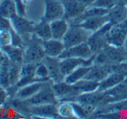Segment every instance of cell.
Instances as JSON below:
<instances>
[{
  "label": "cell",
  "instance_id": "obj_3",
  "mask_svg": "<svg viewBox=\"0 0 127 119\" xmlns=\"http://www.w3.org/2000/svg\"><path fill=\"white\" fill-rule=\"evenodd\" d=\"M25 102L29 105L59 104V101L53 89V82L51 80L43 82L39 92L35 96H33L31 98L25 100Z\"/></svg>",
  "mask_w": 127,
  "mask_h": 119
},
{
  "label": "cell",
  "instance_id": "obj_23",
  "mask_svg": "<svg viewBox=\"0 0 127 119\" xmlns=\"http://www.w3.org/2000/svg\"><path fill=\"white\" fill-rule=\"evenodd\" d=\"M0 49L3 54H6L11 62L24 64V49L23 48L15 47L13 45H9L6 47L0 48Z\"/></svg>",
  "mask_w": 127,
  "mask_h": 119
},
{
  "label": "cell",
  "instance_id": "obj_40",
  "mask_svg": "<svg viewBox=\"0 0 127 119\" xmlns=\"http://www.w3.org/2000/svg\"><path fill=\"white\" fill-rule=\"evenodd\" d=\"M112 1H113L115 3H119V2H121V1H126L127 2V0H112Z\"/></svg>",
  "mask_w": 127,
  "mask_h": 119
},
{
  "label": "cell",
  "instance_id": "obj_8",
  "mask_svg": "<svg viewBox=\"0 0 127 119\" xmlns=\"http://www.w3.org/2000/svg\"><path fill=\"white\" fill-rule=\"evenodd\" d=\"M65 9L62 0H44V13L42 20L51 23L64 18Z\"/></svg>",
  "mask_w": 127,
  "mask_h": 119
},
{
  "label": "cell",
  "instance_id": "obj_12",
  "mask_svg": "<svg viewBox=\"0 0 127 119\" xmlns=\"http://www.w3.org/2000/svg\"><path fill=\"white\" fill-rule=\"evenodd\" d=\"M58 104L30 105V118H60L57 111Z\"/></svg>",
  "mask_w": 127,
  "mask_h": 119
},
{
  "label": "cell",
  "instance_id": "obj_36",
  "mask_svg": "<svg viewBox=\"0 0 127 119\" xmlns=\"http://www.w3.org/2000/svg\"><path fill=\"white\" fill-rule=\"evenodd\" d=\"M11 29V20L8 17L0 16V30H10Z\"/></svg>",
  "mask_w": 127,
  "mask_h": 119
},
{
  "label": "cell",
  "instance_id": "obj_18",
  "mask_svg": "<svg viewBox=\"0 0 127 119\" xmlns=\"http://www.w3.org/2000/svg\"><path fill=\"white\" fill-rule=\"evenodd\" d=\"M10 20H11L13 29H15L22 36L34 33L35 24L32 23L31 21L26 19L24 17L17 15L14 17H12Z\"/></svg>",
  "mask_w": 127,
  "mask_h": 119
},
{
  "label": "cell",
  "instance_id": "obj_39",
  "mask_svg": "<svg viewBox=\"0 0 127 119\" xmlns=\"http://www.w3.org/2000/svg\"><path fill=\"white\" fill-rule=\"evenodd\" d=\"M22 1L24 2V4H25V5H28L29 3H30V2L32 1V0H22Z\"/></svg>",
  "mask_w": 127,
  "mask_h": 119
},
{
  "label": "cell",
  "instance_id": "obj_31",
  "mask_svg": "<svg viewBox=\"0 0 127 119\" xmlns=\"http://www.w3.org/2000/svg\"><path fill=\"white\" fill-rule=\"evenodd\" d=\"M35 76L36 80L40 81V82H45V81L50 80L49 69H48L47 66L44 64L43 61L37 64L36 68H35Z\"/></svg>",
  "mask_w": 127,
  "mask_h": 119
},
{
  "label": "cell",
  "instance_id": "obj_20",
  "mask_svg": "<svg viewBox=\"0 0 127 119\" xmlns=\"http://www.w3.org/2000/svg\"><path fill=\"white\" fill-rule=\"evenodd\" d=\"M42 83L43 82L36 81V82L30 83V84H27L25 86L18 87L14 98H17L18 100L22 101H25L31 98L33 96H35L39 92V90L41 89L42 86Z\"/></svg>",
  "mask_w": 127,
  "mask_h": 119
},
{
  "label": "cell",
  "instance_id": "obj_32",
  "mask_svg": "<svg viewBox=\"0 0 127 119\" xmlns=\"http://www.w3.org/2000/svg\"><path fill=\"white\" fill-rule=\"evenodd\" d=\"M12 44L10 30H0V48L6 47Z\"/></svg>",
  "mask_w": 127,
  "mask_h": 119
},
{
  "label": "cell",
  "instance_id": "obj_10",
  "mask_svg": "<svg viewBox=\"0 0 127 119\" xmlns=\"http://www.w3.org/2000/svg\"><path fill=\"white\" fill-rule=\"evenodd\" d=\"M127 36V20L114 24L107 35L108 44L116 47H122Z\"/></svg>",
  "mask_w": 127,
  "mask_h": 119
},
{
  "label": "cell",
  "instance_id": "obj_27",
  "mask_svg": "<svg viewBox=\"0 0 127 119\" xmlns=\"http://www.w3.org/2000/svg\"><path fill=\"white\" fill-rule=\"evenodd\" d=\"M75 86L78 88L80 93H88V92H96L99 90V82L94 80H91V79H83L81 80L78 81L75 83Z\"/></svg>",
  "mask_w": 127,
  "mask_h": 119
},
{
  "label": "cell",
  "instance_id": "obj_4",
  "mask_svg": "<svg viewBox=\"0 0 127 119\" xmlns=\"http://www.w3.org/2000/svg\"><path fill=\"white\" fill-rule=\"evenodd\" d=\"M91 35L92 33L90 31L82 28L80 25L70 24L67 34L62 39V42L66 48H68L83 42H87Z\"/></svg>",
  "mask_w": 127,
  "mask_h": 119
},
{
  "label": "cell",
  "instance_id": "obj_25",
  "mask_svg": "<svg viewBox=\"0 0 127 119\" xmlns=\"http://www.w3.org/2000/svg\"><path fill=\"white\" fill-rule=\"evenodd\" d=\"M10 60L7 57L6 54H3V59L2 65L0 67V86L7 89L10 86V78H9V71H10Z\"/></svg>",
  "mask_w": 127,
  "mask_h": 119
},
{
  "label": "cell",
  "instance_id": "obj_19",
  "mask_svg": "<svg viewBox=\"0 0 127 119\" xmlns=\"http://www.w3.org/2000/svg\"><path fill=\"white\" fill-rule=\"evenodd\" d=\"M108 22H110L108 14H105V15H98L94 16V17H91L84 20L81 24H78V25H80L82 28L90 31L91 33H94V32L100 29Z\"/></svg>",
  "mask_w": 127,
  "mask_h": 119
},
{
  "label": "cell",
  "instance_id": "obj_24",
  "mask_svg": "<svg viewBox=\"0 0 127 119\" xmlns=\"http://www.w3.org/2000/svg\"><path fill=\"white\" fill-rule=\"evenodd\" d=\"M91 67L92 66H81V67H79L78 68L74 70L72 72H70L68 75L66 76L64 81H66L67 83L71 85L75 84L78 81L85 79V77L87 76V74L88 73L89 70H90Z\"/></svg>",
  "mask_w": 127,
  "mask_h": 119
},
{
  "label": "cell",
  "instance_id": "obj_21",
  "mask_svg": "<svg viewBox=\"0 0 127 119\" xmlns=\"http://www.w3.org/2000/svg\"><path fill=\"white\" fill-rule=\"evenodd\" d=\"M126 78V77L124 74H122L120 72L113 69V71H112L105 79H104L103 80L99 82V87L98 91L105 92V91L114 87V86H117L118 84L122 82Z\"/></svg>",
  "mask_w": 127,
  "mask_h": 119
},
{
  "label": "cell",
  "instance_id": "obj_13",
  "mask_svg": "<svg viewBox=\"0 0 127 119\" xmlns=\"http://www.w3.org/2000/svg\"><path fill=\"white\" fill-rule=\"evenodd\" d=\"M94 55V53L91 50L87 42H83L79 45L74 46V47L66 48L63 51L59 59H63L67 57H74V58H81V59H90Z\"/></svg>",
  "mask_w": 127,
  "mask_h": 119
},
{
  "label": "cell",
  "instance_id": "obj_5",
  "mask_svg": "<svg viewBox=\"0 0 127 119\" xmlns=\"http://www.w3.org/2000/svg\"><path fill=\"white\" fill-rule=\"evenodd\" d=\"M53 89L55 94L60 102H74L80 95V91L75 85H71L66 81L53 83Z\"/></svg>",
  "mask_w": 127,
  "mask_h": 119
},
{
  "label": "cell",
  "instance_id": "obj_33",
  "mask_svg": "<svg viewBox=\"0 0 127 119\" xmlns=\"http://www.w3.org/2000/svg\"><path fill=\"white\" fill-rule=\"evenodd\" d=\"M10 32H11V37H12L11 45L15 46V47H17V48H21L24 49V47H25V44H24V39H23L22 35L19 33H17L15 29H13V28L10 29Z\"/></svg>",
  "mask_w": 127,
  "mask_h": 119
},
{
  "label": "cell",
  "instance_id": "obj_14",
  "mask_svg": "<svg viewBox=\"0 0 127 119\" xmlns=\"http://www.w3.org/2000/svg\"><path fill=\"white\" fill-rule=\"evenodd\" d=\"M113 67L114 66L94 63L85 79L100 82L113 71Z\"/></svg>",
  "mask_w": 127,
  "mask_h": 119
},
{
  "label": "cell",
  "instance_id": "obj_2",
  "mask_svg": "<svg viewBox=\"0 0 127 119\" xmlns=\"http://www.w3.org/2000/svg\"><path fill=\"white\" fill-rule=\"evenodd\" d=\"M45 57L46 54L42 48V40L33 34L24 48V64L40 63Z\"/></svg>",
  "mask_w": 127,
  "mask_h": 119
},
{
  "label": "cell",
  "instance_id": "obj_35",
  "mask_svg": "<svg viewBox=\"0 0 127 119\" xmlns=\"http://www.w3.org/2000/svg\"><path fill=\"white\" fill-rule=\"evenodd\" d=\"M15 3L16 10H17V13L18 16L21 17H25L26 13V5L24 3L22 0H14Z\"/></svg>",
  "mask_w": 127,
  "mask_h": 119
},
{
  "label": "cell",
  "instance_id": "obj_15",
  "mask_svg": "<svg viewBox=\"0 0 127 119\" xmlns=\"http://www.w3.org/2000/svg\"><path fill=\"white\" fill-rule=\"evenodd\" d=\"M49 72V79L53 83H59L64 81L65 76L62 74L60 68V59L59 58H52L46 56L42 60Z\"/></svg>",
  "mask_w": 127,
  "mask_h": 119
},
{
  "label": "cell",
  "instance_id": "obj_9",
  "mask_svg": "<svg viewBox=\"0 0 127 119\" xmlns=\"http://www.w3.org/2000/svg\"><path fill=\"white\" fill-rule=\"evenodd\" d=\"M105 104L103 106L109 104H112V103L122 102V101L127 100V77L122 82L118 84L114 87L105 91Z\"/></svg>",
  "mask_w": 127,
  "mask_h": 119
},
{
  "label": "cell",
  "instance_id": "obj_7",
  "mask_svg": "<svg viewBox=\"0 0 127 119\" xmlns=\"http://www.w3.org/2000/svg\"><path fill=\"white\" fill-rule=\"evenodd\" d=\"M65 9L64 18L67 21L74 19L86 9L92 6L94 0H62Z\"/></svg>",
  "mask_w": 127,
  "mask_h": 119
},
{
  "label": "cell",
  "instance_id": "obj_34",
  "mask_svg": "<svg viewBox=\"0 0 127 119\" xmlns=\"http://www.w3.org/2000/svg\"><path fill=\"white\" fill-rule=\"evenodd\" d=\"M114 4H115V3L112 0H94L92 6L109 10Z\"/></svg>",
  "mask_w": 127,
  "mask_h": 119
},
{
  "label": "cell",
  "instance_id": "obj_26",
  "mask_svg": "<svg viewBox=\"0 0 127 119\" xmlns=\"http://www.w3.org/2000/svg\"><path fill=\"white\" fill-rule=\"evenodd\" d=\"M34 34L38 38L42 41L49 40L52 38V32L50 28V23H48L44 20H41L39 24H35Z\"/></svg>",
  "mask_w": 127,
  "mask_h": 119
},
{
  "label": "cell",
  "instance_id": "obj_29",
  "mask_svg": "<svg viewBox=\"0 0 127 119\" xmlns=\"http://www.w3.org/2000/svg\"><path fill=\"white\" fill-rule=\"evenodd\" d=\"M57 111L60 118H75L71 102H60L57 105Z\"/></svg>",
  "mask_w": 127,
  "mask_h": 119
},
{
  "label": "cell",
  "instance_id": "obj_11",
  "mask_svg": "<svg viewBox=\"0 0 127 119\" xmlns=\"http://www.w3.org/2000/svg\"><path fill=\"white\" fill-rule=\"evenodd\" d=\"M95 55H94L90 59H81V58L67 57L60 59V68L62 74L64 76L68 75L70 72L78 68L81 66H92L94 64V60Z\"/></svg>",
  "mask_w": 127,
  "mask_h": 119
},
{
  "label": "cell",
  "instance_id": "obj_6",
  "mask_svg": "<svg viewBox=\"0 0 127 119\" xmlns=\"http://www.w3.org/2000/svg\"><path fill=\"white\" fill-rule=\"evenodd\" d=\"M112 25L113 24L112 23L108 22L100 29L94 33H92V35H90L88 41H87V43L94 54H97L98 53H99L108 44L107 35H108L109 30L111 29Z\"/></svg>",
  "mask_w": 127,
  "mask_h": 119
},
{
  "label": "cell",
  "instance_id": "obj_38",
  "mask_svg": "<svg viewBox=\"0 0 127 119\" xmlns=\"http://www.w3.org/2000/svg\"><path fill=\"white\" fill-rule=\"evenodd\" d=\"M3 53L2 52L1 49H0V67H1L2 62H3Z\"/></svg>",
  "mask_w": 127,
  "mask_h": 119
},
{
  "label": "cell",
  "instance_id": "obj_30",
  "mask_svg": "<svg viewBox=\"0 0 127 119\" xmlns=\"http://www.w3.org/2000/svg\"><path fill=\"white\" fill-rule=\"evenodd\" d=\"M23 64L15 63L11 62L10 66V71H9V78H10V86H16L20 79L21 75V68Z\"/></svg>",
  "mask_w": 127,
  "mask_h": 119
},
{
  "label": "cell",
  "instance_id": "obj_37",
  "mask_svg": "<svg viewBox=\"0 0 127 119\" xmlns=\"http://www.w3.org/2000/svg\"><path fill=\"white\" fill-rule=\"evenodd\" d=\"M122 48H123V49H124L125 54H126V60H127V36H126V40H125Z\"/></svg>",
  "mask_w": 127,
  "mask_h": 119
},
{
  "label": "cell",
  "instance_id": "obj_1",
  "mask_svg": "<svg viewBox=\"0 0 127 119\" xmlns=\"http://www.w3.org/2000/svg\"><path fill=\"white\" fill-rule=\"evenodd\" d=\"M123 61H126V54L123 48L107 44L100 52L95 54L94 63L115 66Z\"/></svg>",
  "mask_w": 127,
  "mask_h": 119
},
{
  "label": "cell",
  "instance_id": "obj_22",
  "mask_svg": "<svg viewBox=\"0 0 127 119\" xmlns=\"http://www.w3.org/2000/svg\"><path fill=\"white\" fill-rule=\"evenodd\" d=\"M70 24L65 18H61L50 23V28L52 32V38L56 40H62L67 34L69 29Z\"/></svg>",
  "mask_w": 127,
  "mask_h": 119
},
{
  "label": "cell",
  "instance_id": "obj_16",
  "mask_svg": "<svg viewBox=\"0 0 127 119\" xmlns=\"http://www.w3.org/2000/svg\"><path fill=\"white\" fill-rule=\"evenodd\" d=\"M127 2L121 1L115 3L108 11L109 21L112 24H117L127 20Z\"/></svg>",
  "mask_w": 127,
  "mask_h": 119
},
{
  "label": "cell",
  "instance_id": "obj_17",
  "mask_svg": "<svg viewBox=\"0 0 127 119\" xmlns=\"http://www.w3.org/2000/svg\"><path fill=\"white\" fill-rule=\"evenodd\" d=\"M42 48L46 56L52 58H59L66 49L62 40H56L54 38L42 41Z\"/></svg>",
  "mask_w": 127,
  "mask_h": 119
},
{
  "label": "cell",
  "instance_id": "obj_28",
  "mask_svg": "<svg viewBox=\"0 0 127 119\" xmlns=\"http://www.w3.org/2000/svg\"><path fill=\"white\" fill-rule=\"evenodd\" d=\"M17 15L14 0H3L0 3V16L11 19Z\"/></svg>",
  "mask_w": 127,
  "mask_h": 119
}]
</instances>
